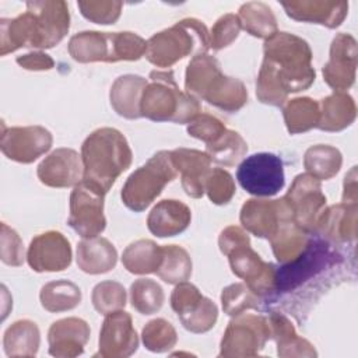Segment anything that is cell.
<instances>
[{
    "instance_id": "obj_6",
    "label": "cell",
    "mask_w": 358,
    "mask_h": 358,
    "mask_svg": "<svg viewBox=\"0 0 358 358\" xmlns=\"http://www.w3.org/2000/svg\"><path fill=\"white\" fill-rule=\"evenodd\" d=\"M210 32L203 21L183 18L172 27L154 34L147 41L145 59L157 67H171L186 56L207 53Z\"/></svg>"
},
{
    "instance_id": "obj_43",
    "label": "cell",
    "mask_w": 358,
    "mask_h": 358,
    "mask_svg": "<svg viewBox=\"0 0 358 358\" xmlns=\"http://www.w3.org/2000/svg\"><path fill=\"white\" fill-rule=\"evenodd\" d=\"M144 347L151 352H166L175 347L178 334L175 327L165 319L157 317L150 320L141 331Z\"/></svg>"
},
{
    "instance_id": "obj_46",
    "label": "cell",
    "mask_w": 358,
    "mask_h": 358,
    "mask_svg": "<svg viewBox=\"0 0 358 358\" xmlns=\"http://www.w3.org/2000/svg\"><path fill=\"white\" fill-rule=\"evenodd\" d=\"M81 14L88 21H92L95 24L108 25L115 24L122 13L123 3L122 1H78L77 3Z\"/></svg>"
},
{
    "instance_id": "obj_12",
    "label": "cell",
    "mask_w": 358,
    "mask_h": 358,
    "mask_svg": "<svg viewBox=\"0 0 358 358\" xmlns=\"http://www.w3.org/2000/svg\"><path fill=\"white\" fill-rule=\"evenodd\" d=\"M282 199L291 213L292 221L303 231L313 234L326 208V196L322 192L320 180L309 173H299Z\"/></svg>"
},
{
    "instance_id": "obj_10",
    "label": "cell",
    "mask_w": 358,
    "mask_h": 358,
    "mask_svg": "<svg viewBox=\"0 0 358 358\" xmlns=\"http://www.w3.org/2000/svg\"><path fill=\"white\" fill-rule=\"evenodd\" d=\"M271 338L263 315H238L228 323L220 344V357H256Z\"/></svg>"
},
{
    "instance_id": "obj_48",
    "label": "cell",
    "mask_w": 358,
    "mask_h": 358,
    "mask_svg": "<svg viewBox=\"0 0 358 358\" xmlns=\"http://www.w3.org/2000/svg\"><path fill=\"white\" fill-rule=\"evenodd\" d=\"M225 130H227L225 124L218 117L208 115V113L197 115L187 124L189 136H192L197 140H201L206 144H210L211 141H214Z\"/></svg>"
},
{
    "instance_id": "obj_30",
    "label": "cell",
    "mask_w": 358,
    "mask_h": 358,
    "mask_svg": "<svg viewBox=\"0 0 358 358\" xmlns=\"http://www.w3.org/2000/svg\"><path fill=\"white\" fill-rule=\"evenodd\" d=\"M203 99L224 112L234 113L246 105L248 90L241 80L220 74L213 81Z\"/></svg>"
},
{
    "instance_id": "obj_8",
    "label": "cell",
    "mask_w": 358,
    "mask_h": 358,
    "mask_svg": "<svg viewBox=\"0 0 358 358\" xmlns=\"http://www.w3.org/2000/svg\"><path fill=\"white\" fill-rule=\"evenodd\" d=\"M176 175L171 151L155 152L144 165L131 172L124 182L120 194L123 204L134 213L144 211Z\"/></svg>"
},
{
    "instance_id": "obj_32",
    "label": "cell",
    "mask_w": 358,
    "mask_h": 358,
    "mask_svg": "<svg viewBox=\"0 0 358 358\" xmlns=\"http://www.w3.org/2000/svg\"><path fill=\"white\" fill-rule=\"evenodd\" d=\"M164 250L151 239H138L131 242L122 255L124 268L131 274L157 273L162 263Z\"/></svg>"
},
{
    "instance_id": "obj_18",
    "label": "cell",
    "mask_w": 358,
    "mask_h": 358,
    "mask_svg": "<svg viewBox=\"0 0 358 358\" xmlns=\"http://www.w3.org/2000/svg\"><path fill=\"white\" fill-rule=\"evenodd\" d=\"M98 344V354L105 358H126L134 354L138 347V337L131 316L122 309L106 315Z\"/></svg>"
},
{
    "instance_id": "obj_33",
    "label": "cell",
    "mask_w": 358,
    "mask_h": 358,
    "mask_svg": "<svg viewBox=\"0 0 358 358\" xmlns=\"http://www.w3.org/2000/svg\"><path fill=\"white\" fill-rule=\"evenodd\" d=\"M220 62L208 53L193 56L186 67L185 74V91L194 98H201L211 87L213 81L220 76Z\"/></svg>"
},
{
    "instance_id": "obj_28",
    "label": "cell",
    "mask_w": 358,
    "mask_h": 358,
    "mask_svg": "<svg viewBox=\"0 0 358 358\" xmlns=\"http://www.w3.org/2000/svg\"><path fill=\"white\" fill-rule=\"evenodd\" d=\"M270 334L277 344L278 357H316L313 345L301 337L291 320L281 312L271 310L268 315Z\"/></svg>"
},
{
    "instance_id": "obj_16",
    "label": "cell",
    "mask_w": 358,
    "mask_h": 358,
    "mask_svg": "<svg viewBox=\"0 0 358 358\" xmlns=\"http://www.w3.org/2000/svg\"><path fill=\"white\" fill-rule=\"evenodd\" d=\"M357 41L352 35L340 32L330 45V56L323 66V80L334 91L344 92L355 81Z\"/></svg>"
},
{
    "instance_id": "obj_1",
    "label": "cell",
    "mask_w": 358,
    "mask_h": 358,
    "mask_svg": "<svg viewBox=\"0 0 358 358\" xmlns=\"http://www.w3.org/2000/svg\"><path fill=\"white\" fill-rule=\"evenodd\" d=\"M344 266L347 260L336 249V243L312 234L295 259L275 267V294L271 303L282 302L291 295L287 302H299L294 316L301 320L305 302L317 301L343 274Z\"/></svg>"
},
{
    "instance_id": "obj_14",
    "label": "cell",
    "mask_w": 358,
    "mask_h": 358,
    "mask_svg": "<svg viewBox=\"0 0 358 358\" xmlns=\"http://www.w3.org/2000/svg\"><path fill=\"white\" fill-rule=\"evenodd\" d=\"M105 193L80 180L70 194V214L69 225L83 239L94 238L103 232L106 220L103 215Z\"/></svg>"
},
{
    "instance_id": "obj_21",
    "label": "cell",
    "mask_w": 358,
    "mask_h": 358,
    "mask_svg": "<svg viewBox=\"0 0 358 358\" xmlns=\"http://www.w3.org/2000/svg\"><path fill=\"white\" fill-rule=\"evenodd\" d=\"M90 326L80 317H64L52 323L48 331L49 354L56 358H74L84 352L90 340Z\"/></svg>"
},
{
    "instance_id": "obj_38",
    "label": "cell",
    "mask_w": 358,
    "mask_h": 358,
    "mask_svg": "<svg viewBox=\"0 0 358 358\" xmlns=\"http://www.w3.org/2000/svg\"><path fill=\"white\" fill-rule=\"evenodd\" d=\"M81 289L69 280H56L41 288L39 299L43 309L52 313L74 309L81 302Z\"/></svg>"
},
{
    "instance_id": "obj_37",
    "label": "cell",
    "mask_w": 358,
    "mask_h": 358,
    "mask_svg": "<svg viewBox=\"0 0 358 358\" xmlns=\"http://www.w3.org/2000/svg\"><path fill=\"white\" fill-rule=\"evenodd\" d=\"M343 155L338 148L327 144H316L309 147L303 155V166L306 173L317 180H327L336 176L341 168Z\"/></svg>"
},
{
    "instance_id": "obj_34",
    "label": "cell",
    "mask_w": 358,
    "mask_h": 358,
    "mask_svg": "<svg viewBox=\"0 0 358 358\" xmlns=\"http://www.w3.org/2000/svg\"><path fill=\"white\" fill-rule=\"evenodd\" d=\"M312 234L298 227L292 218L285 220L275 234L268 239L273 253L280 263H287L295 259L306 246Z\"/></svg>"
},
{
    "instance_id": "obj_7",
    "label": "cell",
    "mask_w": 358,
    "mask_h": 358,
    "mask_svg": "<svg viewBox=\"0 0 358 358\" xmlns=\"http://www.w3.org/2000/svg\"><path fill=\"white\" fill-rule=\"evenodd\" d=\"M147 42L137 34L83 31L69 41V53L78 63L134 62L145 55Z\"/></svg>"
},
{
    "instance_id": "obj_39",
    "label": "cell",
    "mask_w": 358,
    "mask_h": 358,
    "mask_svg": "<svg viewBox=\"0 0 358 358\" xmlns=\"http://www.w3.org/2000/svg\"><path fill=\"white\" fill-rule=\"evenodd\" d=\"M206 152L215 164L232 166L245 157L248 144L238 131L227 129L214 141L206 144Z\"/></svg>"
},
{
    "instance_id": "obj_31",
    "label": "cell",
    "mask_w": 358,
    "mask_h": 358,
    "mask_svg": "<svg viewBox=\"0 0 358 358\" xmlns=\"http://www.w3.org/2000/svg\"><path fill=\"white\" fill-rule=\"evenodd\" d=\"M41 344V333L35 322L21 319L8 326L3 336L7 357H35Z\"/></svg>"
},
{
    "instance_id": "obj_15",
    "label": "cell",
    "mask_w": 358,
    "mask_h": 358,
    "mask_svg": "<svg viewBox=\"0 0 358 358\" xmlns=\"http://www.w3.org/2000/svg\"><path fill=\"white\" fill-rule=\"evenodd\" d=\"M52 133L43 126H15L3 124L0 147L1 152L11 161L31 164L52 147Z\"/></svg>"
},
{
    "instance_id": "obj_22",
    "label": "cell",
    "mask_w": 358,
    "mask_h": 358,
    "mask_svg": "<svg viewBox=\"0 0 358 358\" xmlns=\"http://www.w3.org/2000/svg\"><path fill=\"white\" fill-rule=\"evenodd\" d=\"M281 6L287 15L295 21L320 24L330 29L341 25L348 13V1L299 0L282 1Z\"/></svg>"
},
{
    "instance_id": "obj_50",
    "label": "cell",
    "mask_w": 358,
    "mask_h": 358,
    "mask_svg": "<svg viewBox=\"0 0 358 358\" xmlns=\"http://www.w3.org/2000/svg\"><path fill=\"white\" fill-rule=\"evenodd\" d=\"M15 62L25 70H34V71H42V70H50L55 66V60L46 55L45 52H31L22 56H18Z\"/></svg>"
},
{
    "instance_id": "obj_9",
    "label": "cell",
    "mask_w": 358,
    "mask_h": 358,
    "mask_svg": "<svg viewBox=\"0 0 358 358\" xmlns=\"http://www.w3.org/2000/svg\"><path fill=\"white\" fill-rule=\"evenodd\" d=\"M18 17L27 46L36 49L53 48L70 28L66 1H27L25 13Z\"/></svg>"
},
{
    "instance_id": "obj_26",
    "label": "cell",
    "mask_w": 358,
    "mask_h": 358,
    "mask_svg": "<svg viewBox=\"0 0 358 358\" xmlns=\"http://www.w3.org/2000/svg\"><path fill=\"white\" fill-rule=\"evenodd\" d=\"M117 252L112 242L102 236L84 238L77 245V266L87 274H103L115 268Z\"/></svg>"
},
{
    "instance_id": "obj_11",
    "label": "cell",
    "mask_w": 358,
    "mask_h": 358,
    "mask_svg": "<svg viewBox=\"0 0 358 358\" xmlns=\"http://www.w3.org/2000/svg\"><path fill=\"white\" fill-rule=\"evenodd\" d=\"M236 179L249 194L271 197L285 185L282 161L273 152L252 154L239 164Z\"/></svg>"
},
{
    "instance_id": "obj_49",
    "label": "cell",
    "mask_w": 358,
    "mask_h": 358,
    "mask_svg": "<svg viewBox=\"0 0 358 358\" xmlns=\"http://www.w3.org/2000/svg\"><path fill=\"white\" fill-rule=\"evenodd\" d=\"M1 262L18 267L24 263V243L20 235L10 228L6 222H1V248H0Z\"/></svg>"
},
{
    "instance_id": "obj_20",
    "label": "cell",
    "mask_w": 358,
    "mask_h": 358,
    "mask_svg": "<svg viewBox=\"0 0 358 358\" xmlns=\"http://www.w3.org/2000/svg\"><path fill=\"white\" fill-rule=\"evenodd\" d=\"M83 173L81 154L62 147L52 151L36 168L41 183L49 187H71L80 182Z\"/></svg>"
},
{
    "instance_id": "obj_35",
    "label": "cell",
    "mask_w": 358,
    "mask_h": 358,
    "mask_svg": "<svg viewBox=\"0 0 358 358\" xmlns=\"http://www.w3.org/2000/svg\"><path fill=\"white\" fill-rule=\"evenodd\" d=\"M238 18L241 28L255 38L268 39L277 32V20L271 8L262 1H248L241 6Z\"/></svg>"
},
{
    "instance_id": "obj_5",
    "label": "cell",
    "mask_w": 358,
    "mask_h": 358,
    "mask_svg": "<svg viewBox=\"0 0 358 358\" xmlns=\"http://www.w3.org/2000/svg\"><path fill=\"white\" fill-rule=\"evenodd\" d=\"M148 78L140 102L141 117L185 124L200 115L199 99L179 90L172 70H152Z\"/></svg>"
},
{
    "instance_id": "obj_42",
    "label": "cell",
    "mask_w": 358,
    "mask_h": 358,
    "mask_svg": "<svg viewBox=\"0 0 358 358\" xmlns=\"http://www.w3.org/2000/svg\"><path fill=\"white\" fill-rule=\"evenodd\" d=\"M222 309L229 316H238L249 309L262 310L264 303L246 284L235 282L225 287L221 292Z\"/></svg>"
},
{
    "instance_id": "obj_13",
    "label": "cell",
    "mask_w": 358,
    "mask_h": 358,
    "mask_svg": "<svg viewBox=\"0 0 358 358\" xmlns=\"http://www.w3.org/2000/svg\"><path fill=\"white\" fill-rule=\"evenodd\" d=\"M171 306L183 327L194 334L211 330L218 319L217 305L187 281L176 284L171 295Z\"/></svg>"
},
{
    "instance_id": "obj_41",
    "label": "cell",
    "mask_w": 358,
    "mask_h": 358,
    "mask_svg": "<svg viewBox=\"0 0 358 358\" xmlns=\"http://www.w3.org/2000/svg\"><path fill=\"white\" fill-rule=\"evenodd\" d=\"M165 301L162 287L151 278H138L130 285L131 306L141 315L157 313Z\"/></svg>"
},
{
    "instance_id": "obj_17",
    "label": "cell",
    "mask_w": 358,
    "mask_h": 358,
    "mask_svg": "<svg viewBox=\"0 0 358 358\" xmlns=\"http://www.w3.org/2000/svg\"><path fill=\"white\" fill-rule=\"evenodd\" d=\"M71 246L59 231H46L36 235L28 248L27 262L36 273L63 271L71 264Z\"/></svg>"
},
{
    "instance_id": "obj_29",
    "label": "cell",
    "mask_w": 358,
    "mask_h": 358,
    "mask_svg": "<svg viewBox=\"0 0 358 358\" xmlns=\"http://www.w3.org/2000/svg\"><path fill=\"white\" fill-rule=\"evenodd\" d=\"M319 112L317 129L323 131H341L355 120L357 105L350 94L334 91L319 101Z\"/></svg>"
},
{
    "instance_id": "obj_24",
    "label": "cell",
    "mask_w": 358,
    "mask_h": 358,
    "mask_svg": "<svg viewBox=\"0 0 358 358\" xmlns=\"http://www.w3.org/2000/svg\"><path fill=\"white\" fill-rule=\"evenodd\" d=\"M357 203H338L324 208L313 234L333 242L350 243L357 239Z\"/></svg>"
},
{
    "instance_id": "obj_19",
    "label": "cell",
    "mask_w": 358,
    "mask_h": 358,
    "mask_svg": "<svg viewBox=\"0 0 358 358\" xmlns=\"http://www.w3.org/2000/svg\"><path fill=\"white\" fill-rule=\"evenodd\" d=\"M291 217V213L284 201L278 200H262L249 199L241 208V224L250 234L257 238L270 239L278 227Z\"/></svg>"
},
{
    "instance_id": "obj_47",
    "label": "cell",
    "mask_w": 358,
    "mask_h": 358,
    "mask_svg": "<svg viewBox=\"0 0 358 358\" xmlns=\"http://www.w3.org/2000/svg\"><path fill=\"white\" fill-rule=\"evenodd\" d=\"M241 29V21L236 14L228 13L221 15L210 32V48L221 50L229 46L238 38Z\"/></svg>"
},
{
    "instance_id": "obj_23",
    "label": "cell",
    "mask_w": 358,
    "mask_h": 358,
    "mask_svg": "<svg viewBox=\"0 0 358 358\" xmlns=\"http://www.w3.org/2000/svg\"><path fill=\"white\" fill-rule=\"evenodd\" d=\"M171 158L176 172H180L185 193L193 199H200L204 194L206 178L213 162L207 152L180 147L171 151Z\"/></svg>"
},
{
    "instance_id": "obj_2",
    "label": "cell",
    "mask_w": 358,
    "mask_h": 358,
    "mask_svg": "<svg viewBox=\"0 0 358 358\" xmlns=\"http://www.w3.org/2000/svg\"><path fill=\"white\" fill-rule=\"evenodd\" d=\"M263 63L256 80L257 99L281 106L292 92L308 90L316 77L309 43L289 32H275L266 39Z\"/></svg>"
},
{
    "instance_id": "obj_27",
    "label": "cell",
    "mask_w": 358,
    "mask_h": 358,
    "mask_svg": "<svg viewBox=\"0 0 358 358\" xmlns=\"http://www.w3.org/2000/svg\"><path fill=\"white\" fill-rule=\"evenodd\" d=\"M147 80L137 74H124L115 80L110 87L109 99L113 110L124 119L141 117L140 102Z\"/></svg>"
},
{
    "instance_id": "obj_36",
    "label": "cell",
    "mask_w": 358,
    "mask_h": 358,
    "mask_svg": "<svg viewBox=\"0 0 358 358\" xmlns=\"http://www.w3.org/2000/svg\"><path fill=\"white\" fill-rule=\"evenodd\" d=\"M319 102L309 96L289 99L282 108V116L289 134H299L317 127Z\"/></svg>"
},
{
    "instance_id": "obj_45",
    "label": "cell",
    "mask_w": 358,
    "mask_h": 358,
    "mask_svg": "<svg viewBox=\"0 0 358 358\" xmlns=\"http://www.w3.org/2000/svg\"><path fill=\"white\" fill-rule=\"evenodd\" d=\"M204 192L211 203L217 206L228 204L236 192L232 175L222 168L210 169L206 178Z\"/></svg>"
},
{
    "instance_id": "obj_51",
    "label": "cell",
    "mask_w": 358,
    "mask_h": 358,
    "mask_svg": "<svg viewBox=\"0 0 358 358\" xmlns=\"http://www.w3.org/2000/svg\"><path fill=\"white\" fill-rule=\"evenodd\" d=\"M357 166H352L351 171L344 178L343 203H357Z\"/></svg>"
},
{
    "instance_id": "obj_4",
    "label": "cell",
    "mask_w": 358,
    "mask_h": 358,
    "mask_svg": "<svg viewBox=\"0 0 358 358\" xmlns=\"http://www.w3.org/2000/svg\"><path fill=\"white\" fill-rule=\"evenodd\" d=\"M222 255L229 260L232 273L262 298L264 305L273 302L275 294V267L264 262L250 246L249 235L239 227H227L218 238Z\"/></svg>"
},
{
    "instance_id": "obj_44",
    "label": "cell",
    "mask_w": 358,
    "mask_h": 358,
    "mask_svg": "<svg viewBox=\"0 0 358 358\" xmlns=\"http://www.w3.org/2000/svg\"><path fill=\"white\" fill-rule=\"evenodd\" d=\"M91 301L95 310L106 316L126 306V289L117 281H101L94 287Z\"/></svg>"
},
{
    "instance_id": "obj_3",
    "label": "cell",
    "mask_w": 358,
    "mask_h": 358,
    "mask_svg": "<svg viewBox=\"0 0 358 358\" xmlns=\"http://www.w3.org/2000/svg\"><path fill=\"white\" fill-rule=\"evenodd\" d=\"M133 152L126 137L113 127L94 130L81 145L83 179L108 193L116 179L131 165Z\"/></svg>"
},
{
    "instance_id": "obj_25",
    "label": "cell",
    "mask_w": 358,
    "mask_h": 358,
    "mask_svg": "<svg viewBox=\"0 0 358 358\" xmlns=\"http://www.w3.org/2000/svg\"><path fill=\"white\" fill-rule=\"evenodd\" d=\"M192 221L190 208L175 199L157 203L147 217L148 231L157 238L175 236L182 234Z\"/></svg>"
},
{
    "instance_id": "obj_40",
    "label": "cell",
    "mask_w": 358,
    "mask_h": 358,
    "mask_svg": "<svg viewBox=\"0 0 358 358\" xmlns=\"http://www.w3.org/2000/svg\"><path fill=\"white\" fill-rule=\"evenodd\" d=\"M164 256L157 275L166 284L187 281L192 274V259L186 249L179 245H162Z\"/></svg>"
}]
</instances>
